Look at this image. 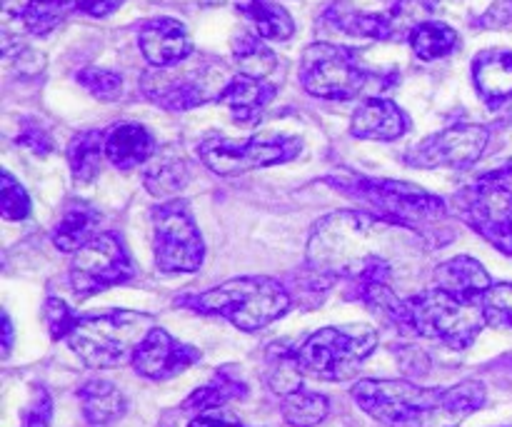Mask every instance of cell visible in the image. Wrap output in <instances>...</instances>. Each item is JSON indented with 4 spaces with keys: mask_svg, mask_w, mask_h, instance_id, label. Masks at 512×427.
Instances as JSON below:
<instances>
[{
    "mask_svg": "<svg viewBox=\"0 0 512 427\" xmlns=\"http://www.w3.org/2000/svg\"><path fill=\"white\" fill-rule=\"evenodd\" d=\"M420 240L413 230L370 213L340 210L315 225L308 243V268L315 280L325 285L348 280L358 293L375 285L393 288L398 260L410 263L418 258Z\"/></svg>",
    "mask_w": 512,
    "mask_h": 427,
    "instance_id": "1",
    "label": "cell"
},
{
    "mask_svg": "<svg viewBox=\"0 0 512 427\" xmlns=\"http://www.w3.org/2000/svg\"><path fill=\"white\" fill-rule=\"evenodd\" d=\"M363 413L388 427H458L485 405V385L418 388L408 380H360L350 390Z\"/></svg>",
    "mask_w": 512,
    "mask_h": 427,
    "instance_id": "2",
    "label": "cell"
},
{
    "mask_svg": "<svg viewBox=\"0 0 512 427\" xmlns=\"http://www.w3.org/2000/svg\"><path fill=\"white\" fill-rule=\"evenodd\" d=\"M358 298L403 333L435 340L453 350L470 348L480 330L488 325L480 303L458 300L438 288L413 298H398L393 288L375 285L360 290Z\"/></svg>",
    "mask_w": 512,
    "mask_h": 427,
    "instance_id": "3",
    "label": "cell"
},
{
    "mask_svg": "<svg viewBox=\"0 0 512 427\" xmlns=\"http://www.w3.org/2000/svg\"><path fill=\"white\" fill-rule=\"evenodd\" d=\"M323 183L368 208L375 218L413 230L420 238H430L433 230L448 220L445 200L420 185L365 175H328Z\"/></svg>",
    "mask_w": 512,
    "mask_h": 427,
    "instance_id": "4",
    "label": "cell"
},
{
    "mask_svg": "<svg viewBox=\"0 0 512 427\" xmlns=\"http://www.w3.org/2000/svg\"><path fill=\"white\" fill-rule=\"evenodd\" d=\"M178 305L200 315H220L245 333L268 328L290 310V295L273 278H233L200 295H183Z\"/></svg>",
    "mask_w": 512,
    "mask_h": 427,
    "instance_id": "5",
    "label": "cell"
},
{
    "mask_svg": "<svg viewBox=\"0 0 512 427\" xmlns=\"http://www.w3.org/2000/svg\"><path fill=\"white\" fill-rule=\"evenodd\" d=\"M153 318L133 310L83 315L68 335V345L88 368L105 370L133 363L135 350L153 330Z\"/></svg>",
    "mask_w": 512,
    "mask_h": 427,
    "instance_id": "6",
    "label": "cell"
},
{
    "mask_svg": "<svg viewBox=\"0 0 512 427\" xmlns=\"http://www.w3.org/2000/svg\"><path fill=\"white\" fill-rule=\"evenodd\" d=\"M453 205L468 228L512 258V158L460 188Z\"/></svg>",
    "mask_w": 512,
    "mask_h": 427,
    "instance_id": "7",
    "label": "cell"
},
{
    "mask_svg": "<svg viewBox=\"0 0 512 427\" xmlns=\"http://www.w3.org/2000/svg\"><path fill=\"white\" fill-rule=\"evenodd\" d=\"M375 348H378V333L373 328L345 325V328L318 330L293 353L303 375L340 383V380L353 378Z\"/></svg>",
    "mask_w": 512,
    "mask_h": 427,
    "instance_id": "8",
    "label": "cell"
},
{
    "mask_svg": "<svg viewBox=\"0 0 512 427\" xmlns=\"http://www.w3.org/2000/svg\"><path fill=\"white\" fill-rule=\"evenodd\" d=\"M230 73L220 60L203 58L188 65V60L170 68H153L143 75L145 98L158 103L165 110H193L198 105L220 100L223 90L228 88Z\"/></svg>",
    "mask_w": 512,
    "mask_h": 427,
    "instance_id": "9",
    "label": "cell"
},
{
    "mask_svg": "<svg viewBox=\"0 0 512 427\" xmlns=\"http://www.w3.org/2000/svg\"><path fill=\"white\" fill-rule=\"evenodd\" d=\"M300 150H303V143L293 135H255L248 140L210 135L198 145V158L215 175L230 178V175L248 173L255 168L290 163L298 158Z\"/></svg>",
    "mask_w": 512,
    "mask_h": 427,
    "instance_id": "10",
    "label": "cell"
},
{
    "mask_svg": "<svg viewBox=\"0 0 512 427\" xmlns=\"http://www.w3.org/2000/svg\"><path fill=\"white\" fill-rule=\"evenodd\" d=\"M155 265L163 273H195L205 258V243L185 200H163L153 210Z\"/></svg>",
    "mask_w": 512,
    "mask_h": 427,
    "instance_id": "11",
    "label": "cell"
},
{
    "mask_svg": "<svg viewBox=\"0 0 512 427\" xmlns=\"http://www.w3.org/2000/svg\"><path fill=\"white\" fill-rule=\"evenodd\" d=\"M370 75L353 50L333 43H313L300 58V85L320 100H350L368 85Z\"/></svg>",
    "mask_w": 512,
    "mask_h": 427,
    "instance_id": "12",
    "label": "cell"
},
{
    "mask_svg": "<svg viewBox=\"0 0 512 427\" xmlns=\"http://www.w3.org/2000/svg\"><path fill=\"white\" fill-rule=\"evenodd\" d=\"M135 265L118 235L100 233L75 253L70 263V288L78 298H93L103 290L133 280Z\"/></svg>",
    "mask_w": 512,
    "mask_h": 427,
    "instance_id": "13",
    "label": "cell"
},
{
    "mask_svg": "<svg viewBox=\"0 0 512 427\" xmlns=\"http://www.w3.org/2000/svg\"><path fill=\"white\" fill-rule=\"evenodd\" d=\"M490 140V130L485 125L475 123H458L450 128L440 130V133L428 135L425 140L415 143L413 148L405 153V163L410 168H453V170H468L473 168L485 153Z\"/></svg>",
    "mask_w": 512,
    "mask_h": 427,
    "instance_id": "14",
    "label": "cell"
},
{
    "mask_svg": "<svg viewBox=\"0 0 512 427\" xmlns=\"http://www.w3.org/2000/svg\"><path fill=\"white\" fill-rule=\"evenodd\" d=\"M200 360V350L175 340L168 330L153 328L133 355L135 373L148 380H170Z\"/></svg>",
    "mask_w": 512,
    "mask_h": 427,
    "instance_id": "15",
    "label": "cell"
},
{
    "mask_svg": "<svg viewBox=\"0 0 512 427\" xmlns=\"http://www.w3.org/2000/svg\"><path fill=\"white\" fill-rule=\"evenodd\" d=\"M140 53L153 68H170L193 55L188 28L175 18H153L140 25Z\"/></svg>",
    "mask_w": 512,
    "mask_h": 427,
    "instance_id": "16",
    "label": "cell"
},
{
    "mask_svg": "<svg viewBox=\"0 0 512 427\" xmlns=\"http://www.w3.org/2000/svg\"><path fill=\"white\" fill-rule=\"evenodd\" d=\"M410 120L398 103L388 98H368L350 120V133L360 140H398L408 133Z\"/></svg>",
    "mask_w": 512,
    "mask_h": 427,
    "instance_id": "17",
    "label": "cell"
},
{
    "mask_svg": "<svg viewBox=\"0 0 512 427\" xmlns=\"http://www.w3.org/2000/svg\"><path fill=\"white\" fill-rule=\"evenodd\" d=\"M435 288L443 293L453 295L458 300H468V303H480L485 290L493 285L488 270L470 255H458L445 263H440L433 273Z\"/></svg>",
    "mask_w": 512,
    "mask_h": 427,
    "instance_id": "18",
    "label": "cell"
},
{
    "mask_svg": "<svg viewBox=\"0 0 512 427\" xmlns=\"http://www.w3.org/2000/svg\"><path fill=\"white\" fill-rule=\"evenodd\" d=\"M473 80L485 105L498 108L512 98V50L490 48L475 55Z\"/></svg>",
    "mask_w": 512,
    "mask_h": 427,
    "instance_id": "19",
    "label": "cell"
},
{
    "mask_svg": "<svg viewBox=\"0 0 512 427\" xmlns=\"http://www.w3.org/2000/svg\"><path fill=\"white\" fill-rule=\"evenodd\" d=\"M275 98V85L268 80L248 78V75H235L228 83V88L220 95V103L230 110L235 123L253 125L268 108L270 100Z\"/></svg>",
    "mask_w": 512,
    "mask_h": 427,
    "instance_id": "20",
    "label": "cell"
},
{
    "mask_svg": "<svg viewBox=\"0 0 512 427\" xmlns=\"http://www.w3.org/2000/svg\"><path fill=\"white\" fill-rule=\"evenodd\" d=\"M158 153L155 140L140 123H120L105 138V155L118 170H133Z\"/></svg>",
    "mask_w": 512,
    "mask_h": 427,
    "instance_id": "21",
    "label": "cell"
},
{
    "mask_svg": "<svg viewBox=\"0 0 512 427\" xmlns=\"http://www.w3.org/2000/svg\"><path fill=\"white\" fill-rule=\"evenodd\" d=\"M188 180V160H185L175 148L158 150V153L148 160V165H145L143 185L150 195H155V198H175V195L188 185Z\"/></svg>",
    "mask_w": 512,
    "mask_h": 427,
    "instance_id": "22",
    "label": "cell"
},
{
    "mask_svg": "<svg viewBox=\"0 0 512 427\" xmlns=\"http://www.w3.org/2000/svg\"><path fill=\"white\" fill-rule=\"evenodd\" d=\"M100 213L90 203L75 200V203L65 205L60 223L53 230V243L55 248L63 253H78L80 248L90 243L98 233Z\"/></svg>",
    "mask_w": 512,
    "mask_h": 427,
    "instance_id": "23",
    "label": "cell"
},
{
    "mask_svg": "<svg viewBox=\"0 0 512 427\" xmlns=\"http://www.w3.org/2000/svg\"><path fill=\"white\" fill-rule=\"evenodd\" d=\"M78 398L85 420L93 427H108L125 413L123 393L110 380H88L78 390Z\"/></svg>",
    "mask_w": 512,
    "mask_h": 427,
    "instance_id": "24",
    "label": "cell"
},
{
    "mask_svg": "<svg viewBox=\"0 0 512 427\" xmlns=\"http://www.w3.org/2000/svg\"><path fill=\"white\" fill-rule=\"evenodd\" d=\"M235 10L253 25L255 33L265 40L293 38L295 23L288 10L275 0H233Z\"/></svg>",
    "mask_w": 512,
    "mask_h": 427,
    "instance_id": "25",
    "label": "cell"
},
{
    "mask_svg": "<svg viewBox=\"0 0 512 427\" xmlns=\"http://www.w3.org/2000/svg\"><path fill=\"white\" fill-rule=\"evenodd\" d=\"M248 398V385L240 378L230 373V368L218 370L203 388L195 390L188 400L183 403V410H193V413H210V410H220L235 400Z\"/></svg>",
    "mask_w": 512,
    "mask_h": 427,
    "instance_id": "26",
    "label": "cell"
},
{
    "mask_svg": "<svg viewBox=\"0 0 512 427\" xmlns=\"http://www.w3.org/2000/svg\"><path fill=\"white\" fill-rule=\"evenodd\" d=\"M105 138L103 130H83L75 135L68 145V165L70 173L78 183H93L100 173L105 155Z\"/></svg>",
    "mask_w": 512,
    "mask_h": 427,
    "instance_id": "27",
    "label": "cell"
},
{
    "mask_svg": "<svg viewBox=\"0 0 512 427\" xmlns=\"http://www.w3.org/2000/svg\"><path fill=\"white\" fill-rule=\"evenodd\" d=\"M408 40L413 53L425 63L445 58L460 45V35L448 23H440V20H425V23L413 25Z\"/></svg>",
    "mask_w": 512,
    "mask_h": 427,
    "instance_id": "28",
    "label": "cell"
},
{
    "mask_svg": "<svg viewBox=\"0 0 512 427\" xmlns=\"http://www.w3.org/2000/svg\"><path fill=\"white\" fill-rule=\"evenodd\" d=\"M233 58L240 75L265 80L278 68V55L260 40V35L240 33L233 38Z\"/></svg>",
    "mask_w": 512,
    "mask_h": 427,
    "instance_id": "29",
    "label": "cell"
},
{
    "mask_svg": "<svg viewBox=\"0 0 512 427\" xmlns=\"http://www.w3.org/2000/svg\"><path fill=\"white\" fill-rule=\"evenodd\" d=\"M330 413V403L325 395L310 393L300 388L283 398V418L293 427H315L323 423Z\"/></svg>",
    "mask_w": 512,
    "mask_h": 427,
    "instance_id": "30",
    "label": "cell"
},
{
    "mask_svg": "<svg viewBox=\"0 0 512 427\" xmlns=\"http://www.w3.org/2000/svg\"><path fill=\"white\" fill-rule=\"evenodd\" d=\"M268 365V385L275 395L285 398V395L303 388V373H300L298 363H295L293 350H285L275 345L268 355Z\"/></svg>",
    "mask_w": 512,
    "mask_h": 427,
    "instance_id": "31",
    "label": "cell"
},
{
    "mask_svg": "<svg viewBox=\"0 0 512 427\" xmlns=\"http://www.w3.org/2000/svg\"><path fill=\"white\" fill-rule=\"evenodd\" d=\"M485 320L493 328H512V283H493L480 298Z\"/></svg>",
    "mask_w": 512,
    "mask_h": 427,
    "instance_id": "32",
    "label": "cell"
},
{
    "mask_svg": "<svg viewBox=\"0 0 512 427\" xmlns=\"http://www.w3.org/2000/svg\"><path fill=\"white\" fill-rule=\"evenodd\" d=\"M0 215L10 223H18L30 215L28 193L8 170H3V180H0Z\"/></svg>",
    "mask_w": 512,
    "mask_h": 427,
    "instance_id": "33",
    "label": "cell"
},
{
    "mask_svg": "<svg viewBox=\"0 0 512 427\" xmlns=\"http://www.w3.org/2000/svg\"><path fill=\"white\" fill-rule=\"evenodd\" d=\"M78 83L98 100H115L123 93V78L113 70L105 68H83L78 75Z\"/></svg>",
    "mask_w": 512,
    "mask_h": 427,
    "instance_id": "34",
    "label": "cell"
},
{
    "mask_svg": "<svg viewBox=\"0 0 512 427\" xmlns=\"http://www.w3.org/2000/svg\"><path fill=\"white\" fill-rule=\"evenodd\" d=\"M45 323H48L50 338L53 340H68V335L73 333L75 323H78V315L70 310V305L60 298H48L45 303Z\"/></svg>",
    "mask_w": 512,
    "mask_h": 427,
    "instance_id": "35",
    "label": "cell"
},
{
    "mask_svg": "<svg viewBox=\"0 0 512 427\" xmlns=\"http://www.w3.org/2000/svg\"><path fill=\"white\" fill-rule=\"evenodd\" d=\"M23 427H50L53 420V398L45 388H35L33 398L23 410Z\"/></svg>",
    "mask_w": 512,
    "mask_h": 427,
    "instance_id": "36",
    "label": "cell"
},
{
    "mask_svg": "<svg viewBox=\"0 0 512 427\" xmlns=\"http://www.w3.org/2000/svg\"><path fill=\"white\" fill-rule=\"evenodd\" d=\"M18 145L28 148L30 153L40 155V158H45V155L53 153V138H50L48 130H45L40 123H35L33 118L23 120V125H20Z\"/></svg>",
    "mask_w": 512,
    "mask_h": 427,
    "instance_id": "37",
    "label": "cell"
},
{
    "mask_svg": "<svg viewBox=\"0 0 512 427\" xmlns=\"http://www.w3.org/2000/svg\"><path fill=\"white\" fill-rule=\"evenodd\" d=\"M65 10L90 15V18H105L123 5V0H63Z\"/></svg>",
    "mask_w": 512,
    "mask_h": 427,
    "instance_id": "38",
    "label": "cell"
},
{
    "mask_svg": "<svg viewBox=\"0 0 512 427\" xmlns=\"http://www.w3.org/2000/svg\"><path fill=\"white\" fill-rule=\"evenodd\" d=\"M480 25L493 30H512V0H495L488 13L480 18Z\"/></svg>",
    "mask_w": 512,
    "mask_h": 427,
    "instance_id": "39",
    "label": "cell"
},
{
    "mask_svg": "<svg viewBox=\"0 0 512 427\" xmlns=\"http://www.w3.org/2000/svg\"><path fill=\"white\" fill-rule=\"evenodd\" d=\"M188 427H245L235 423L233 418H223V415H198V418L190 420Z\"/></svg>",
    "mask_w": 512,
    "mask_h": 427,
    "instance_id": "40",
    "label": "cell"
},
{
    "mask_svg": "<svg viewBox=\"0 0 512 427\" xmlns=\"http://www.w3.org/2000/svg\"><path fill=\"white\" fill-rule=\"evenodd\" d=\"M10 348H13V323L8 315H3V358H8Z\"/></svg>",
    "mask_w": 512,
    "mask_h": 427,
    "instance_id": "41",
    "label": "cell"
},
{
    "mask_svg": "<svg viewBox=\"0 0 512 427\" xmlns=\"http://www.w3.org/2000/svg\"><path fill=\"white\" fill-rule=\"evenodd\" d=\"M415 10H435L438 8L440 0H410Z\"/></svg>",
    "mask_w": 512,
    "mask_h": 427,
    "instance_id": "42",
    "label": "cell"
},
{
    "mask_svg": "<svg viewBox=\"0 0 512 427\" xmlns=\"http://www.w3.org/2000/svg\"><path fill=\"white\" fill-rule=\"evenodd\" d=\"M30 3H63V0H25L23 5H30ZM23 5H20V8H23Z\"/></svg>",
    "mask_w": 512,
    "mask_h": 427,
    "instance_id": "43",
    "label": "cell"
}]
</instances>
